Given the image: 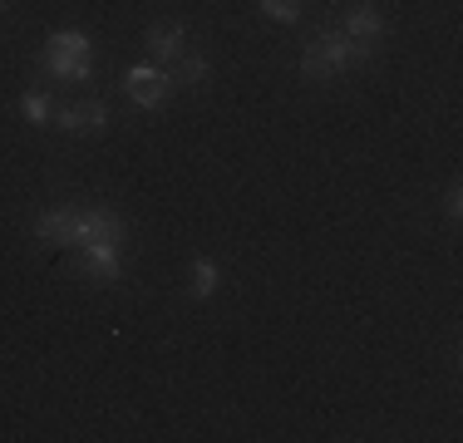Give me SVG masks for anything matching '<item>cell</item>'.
<instances>
[{"label":"cell","mask_w":463,"mask_h":443,"mask_svg":"<svg viewBox=\"0 0 463 443\" xmlns=\"http://www.w3.org/2000/svg\"><path fill=\"white\" fill-rule=\"evenodd\" d=\"M80 257L90 266L94 281H118V271H124V241L90 237V241H80Z\"/></svg>","instance_id":"5b68a950"},{"label":"cell","mask_w":463,"mask_h":443,"mask_svg":"<svg viewBox=\"0 0 463 443\" xmlns=\"http://www.w3.org/2000/svg\"><path fill=\"white\" fill-rule=\"evenodd\" d=\"M20 108H25V118H30L35 128L54 124V108H50V99L40 94V89H30V94H20Z\"/></svg>","instance_id":"8fae6325"},{"label":"cell","mask_w":463,"mask_h":443,"mask_svg":"<svg viewBox=\"0 0 463 443\" xmlns=\"http://www.w3.org/2000/svg\"><path fill=\"white\" fill-rule=\"evenodd\" d=\"M207 74H213V60H207V54H178V60H173V84L178 89H203Z\"/></svg>","instance_id":"9c48e42d"},{"label":"cell","mask_w":463,"mask_h":443,"mask_svg":"<svg viewBox=\"0 0 463 443\" xmlns=\"http://www.w3.org/2000/svg\"><path fill=\"white\" fill-rule=\"evenodd\" d=\"M143 40H148V50L158 64H173L178 54H187V25L183 20H153V25L143 30Z\"/></svg>","instance_id":"8992f818"},{"label":"cell","mask_w":463,"mask_h":443,"mask_svg":"<svg viewBox=\"0 0 463 443\" xmlns=\"http://www.w3.org/2000/svg\"><path fill=\"white\" fill-rule=\"evenodd\" d=\"M444 212H449V222H458V212H463V187H458V183H449V193H444Z\"/></svg>","instance_id":"4fadbf2b"},{"label":"cell","mask_w":463,"mask_h":443,"mask_svg":"<svg viewBox=\"0 0 463 443\" xmlns=\"http://www.w3.org/2000/svg\"><path fill=\"white\" fill-rule=\"evenodd\" d=\"M45 70L60 80H90V35L64 30V35L45 40Z\"/></svg>","instance_id":"7a4b0ae2"},{"label":"cell","mask_w":463,"mask_h":443,"mask_svg":"<svg viewBox=\"0 0 463 443\" xmlns=\"http://www.w3.org/2000/svg\"><path fill=\"white\" fill-rule=\"evenodd\" d=\"M80 212H84V207H74V203L40 212L35 217V241H40V247H64V241H74V237H80Z\"/></svg>","instance_id":"277c9868"},{"label":"cell","mask_w":463,"mask_h":443,"mask_svg":"<svg viewBox=\"0 0 463 443\" xmlns=\"http://www.w3.org/2000/svg\"><path fill=\"white\" fill-rule=\"evenodd\" d=\"M0 15H5V0H0Z\"/></svg>","instance_id":"5bb4252c"},{"label":"cell","mask_w":463,"mask_h":443,"mask_svg":"<svg viewBox=\"0 0 463 443\" xmlns=\"http://www.w3.org/2000/svg\"><path fill=\"white\" fill-rule=\"evenodd\" d=\"M217 281H222V271H217L213 257H197L187 266V291H193V301H207V296L217 291Z\"/></svg>","instance_id":"30bf717a"},{"label":"cell","mask_w":463,"mask_h":443,"mask_svg":"<svg viewBox=\"0 0 463 443\" xmlns=\"http://www.w3.org/2000/svg\"><path fill=\"white\" fill-rule=\"evenodd\" d=\"M64 133H104L109 128V104H99V99H90V104H74V108H60V118H54Z\"/></svg>","instance_id":"ba28073f"},{"label":"cell","mask_w":463,"mask_h":443,"mask_svg":"<svg viewBox=\"0 0 463 443\" xmlns=\"http://www.w3.org/2000/svg\"><path fill=\"white\" fill-rule=\"evenodd\" d=\"M384 30H390V15H384L374 0H355V5H350V15H345V35H350V40L374 44Z\"/></svg>","instance_id":"52a82bcc"},{"label":"cell","mask_w":463,"mask_h":443,"mask_svg":"<svg viewBox=\"0 0 463 443\" xmlns=\"http://www.w3.org/2000/svg\"><path fill=\"white\" fill-rule=\"evenodd\" d=\"M261 15L281 20V25H296V20L306 15V0H261Z\"/></svg>","instance_id":"7c38bea8"},{"label":"cell","mask_w":463,"mask_h":443,"mask_svg":"<svg viewBox=\"0 0 463 443\" xmlns=\"http://www.w3.org/2000/svg\"><path fill=\"white\" fill-rule=\"evenodd\" d=\"M173 70H158V64H138V70H128L124 80V94L134 99L138 108H163L173 99Z\"/></svg>","instance_id":"3957f363"},{"label":"cell","mask_w":463,"mask_h":443,"mask_svg":"<svg viewBox=\"0 0 463 443\" xmlns=\"http://www.w3.org/2000/svg\"><path fill=\"white\" fill-rule=\"evenodd\" d=\"M370 50H374V44L350 40L345 30H326V35H316V40L301 50V74H306V80H335V74L365 64Z\"/></svg>","instance_id":"6da1fadb"}]
</instances>
